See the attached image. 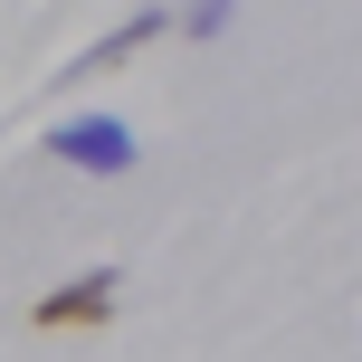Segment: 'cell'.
<instances>
[{
  "label": "cell",
  "instance_id": "3957f363",
  "mask_svg": "<svg viewBox=\"0 0 362 362\" xmlns=\"http://www.w3.org/2000/svg\"><path fill=\"white\" fill-rule=\"evenodd\" d=\"M163 29H172V10H134L124 29H105V38H95L86 57H76V76H86V67H115V57H134V48H153Z\"/></svg>",
  "mask_w": 362,
  "mask_h": 362
},
{
  "label": "cell",
  "instance_id": "7a4b0ae2",
  "mask_svg": "<svg viewBox=\"0 0 362 362\" xmlns=\"http://www.w3.org/2000/svg\"><path fill=\"white\" fill-rule=\"evenodd\" d=\"M105 315H115V267L67 276L57 296H38V305H29V325H38V334H86V325H105Z\"/></svg>",
  "mask_w": 362,
  "mask_h": 362
},
{
  "label": "cell",
  "instance_id": "6da1fadb",
  "mask_svg": "<svg viewBox=\"0 0 362 362\" xmlns=\"http://www.w3.org/2000/svg\"><path fill=\"white\" fill-rule=\"evenodd\" d=\"M48 153H57L67 172H105V181H124L134 163H144L134 124H115V115H67V124L48 134Z\"/></svg>",
  "mask_w": 362,
  "mask_h": 362
},
{
  "label": "cell",
  "instance_id": "277c9868",
  "mask_svg": "<svg viewBox=\"0 0 362 362\" xmlns=\"http://www.w3.org/2000/svg\"><path fill=\"white\" fill-rule=\"evenodd\" d=\"M181 29H191V38H219V29H229V0H191V10H181Z\"/></svg>",
  "mask_w": 362,
  "mask_h": 362
}]
</instances>
